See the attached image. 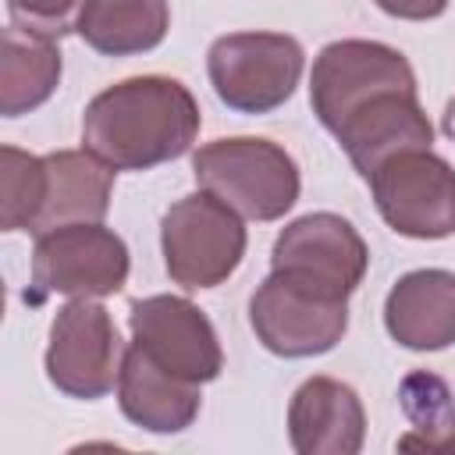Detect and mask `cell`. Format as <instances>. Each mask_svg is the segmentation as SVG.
Masks as SVG:
<instances>
[{
    "label": "cell",
    "instance_id": "23",
    "mask_svg": "<svg viewBox=\"0 0 455 455\" xmlns=\"http://www.w3.org/2000/svg\"><path fill=\"white\" fill-rule=\"evenodd\" d=\"M444 135H448V139H455V100L444 107Z\"/></svg>",
    "mask_w": 455,
    "mask_h": 455
},
{
    "label": "cell",
    "instance_id": "10",
    "mask_svg": "<svg viewBox=\"0 0 455 455\" xmlns=\"http://www.w3.org/2000/svg\"><path fill=\"white\" fill-rule=\"evenodd\" d=\"M128 331L132 345H139L153 363L192 384L213 380L224 366V352L210 316L181 295L135 299L128 309Z\"/></svg>",
    "mask_w": 455,
    "mask_h": 455
},
{
    "label": "cell",
    "instance_id": "9",
    "mask_svg": "<svg viewBox=\"0 0 455 455\" xmlns=\"http://www.w3.org/2000/svg\"><path fill=\"white\" fill-rule=\"evenodd\" d=\"M43 363L50 384L60 395L82 402L103 398L107 391H114L124 363V345L114 316L92 299H75L60 306L50 323V345Z\"/></svg>",
    "mask_w": 455,
    "mask_h": 455
},
{
    "label": "cell",
    "instance_id": "19",
    "mask_svg": "<svg viewBox=\"0 0 455 455\" xmlns=\"http://www.w3.org/2000/svg\"><path fill=\"white\" fill-rule=\"evenodd\" d=\"M46 199V160L18 146H0V228L32 231Z\"/></svg>",
    "mask_w": 455,
    "mask_h": 455
},
{
    "label": "cell",
    "instance_id": "24",
    "mask_svg": "<svg viewBox=\"0 0 455 455\" xmlns=\"http://www.w3.org/2000/svg\"><path fill=\"white\" fill-rule=\"evenodd\" d=\"M437 451H444V455H455V430H451V434H448V437L437 444Z\"/></svg>",
    "mask_w": 455,
    "mask_h": 455
},
{
    "label": "cell",
    "instance_id": "12",
    "mask_svg": "<svg viewBox=\"0 0 455 455\" xmlns=\"http://www.w3.org/2000/svg\"><path fill=\"white\" fill-rule=\"evenodd\" d=\"M288 437L299 455H355L366 441V409L348 384L309 377L291 395Z\"/></svg>",
    "mask_w": 455,
    "mask_h": 455
},
{
    "label": "cell",
    "instance_id": "15",
    "mask_svg": "<svg viewBox=\"0 0 455 455\" xmlns=\"http://www.w3.org/2000/svg\"><path fill=\"white\" fill-rule=\"evenodd\" d=\"M334 139L345 146L352 167L363 178H370L377 164L402 149H430L434 128L416 92H391L363 107L355 117H348Z\"/></svg>",
    "mask_w": 455,
    "mask_h": 455
},
{
    "label": "cell",
    "instance_id": "22",
    "mask_svg": "<svg viewBox=\"0 0 455 455\" xmlns=\"http://www.w3.org/2000/svg\"><path fill=\"white\" fill-rule=\"evenodd\" d=\"M384 14L402 21H430L448 11V0H373Z\"/></svg>",
    "mask_w": 455,
    "mask_h": 455
},
{
    "label": "cell",
    "instance_id": "21",
    "mask_svg": "<svg viewBox=\"0 0 455 455\" xmlns=\"http://www.w3.org/2000/svg\"><path fill=\"white\" fill-rule=\"evenodd\" d=\"M85 0H7L11 25L43 36V39H60L68 32H78Z\"/></svg>",
    "mask_w": 455,
    "mask_h": 455
},
{
    "label": "cell",
    "instance_id": "8",
    "mask_svg": "<svg viewBox=\"0 0 455 455\" xmlns=\"http://www.w3.org/2000/svg\"><path fill=\"white\" fill-rule=\"evenodd\" d=\"M384 224L405 238L455 235V167L430 149H402L366 178Z\"/></svg>",
    "mask_w": 455,
    "mask_h": 455
},
{
    "label": "cell",
    "instance_id": "6",
    "mask_svg": "<svg viewBox=\"0 0 455 455\" xmlns=\"http://www.w3.org/2000/svg\"><path fill=\"white\" fill-rule=\"evenodd\" d=\"M306 68L295 36L228 32L206 53V75L220 103L238 114H270L291 100Z\"/></svg>",
    "mask_w": 455,
    "mask_h": 455
},
{
    "label": "cell",
    "instance_id": "7",
    "mask_svg": "<svg viewBox=\"0 0 455 455\" xmlns=\"http://www.w3.org/2000/svg\"><path fill=\"white\" fill-rule=\"evenodd\" d=\"M128 245L103 224H64L36 235L32 302L50 295L103 299L128 281Z\"/></svg>",
    "mask_w": 455,
    "mask_h": 455
},
{
    "label": "cell",
    "instance_id": "20",
    "mask_svg": "<svg viewBox=\"0 0 455 455\" xmlns=\"http://www.w3.org/2000/svg\"><path fill=\"white\" fill-rule=\"evenodd\" d=\"M402 409L412 423V430L398 437L402 451H437V444L455 430L451 391L434 373H412L402 380Z\"/></svg>",
    "mask_w": 455,
    "mask_h": 455
},
{
    "label": "cell",
    "instance_id": "18",
    "mask_svg": "<svg viewBox=\"0 0 455 455\" xmlns=\"http://www.w3.org/2000/svg\"><path fill=\"white\" fill-rule=\"evenodd\" d=\"M171 28L167 0H85L78 36L107 57L156 50Z\"/></svg>",
    "mask_w": 455,
    "mask_h": 455
},
{
    "label": "cell",
    "instance_id": "13",
    "mask_svg": "<svg viewBox=\"0 0 455 455\" xmlns=\"http://www.w3.org/2000/svg\"><path fill=\"white\" fill-rule=\"evenodd\" d=\"M384 327L412 352L455 345V274L441 267L402 274L384 299Z\"/></svg>",
    "mask_w": 455,
    "mask_h": 455
},
{
    "label": "cell",
    "instance_id": "17",
    "mask_svg": "<svg viewBox=\"0 0 455 455\" xmlns=\"http://www.w3.org/2000/svg\"><path fill=\"white\" fill-rule=\"evenodd\" d=\"M60 68L53 39L7 25L0 32V114L18 117L43 107L60 82Z\"/></svg>",
    "mask_w": 455,
    "mask_h": 455
},
{
    "label": "cell",
    "instance_id": "4",
    "mask_svg": "<svg viewBox=\"0 0 455 455\" xmlns=\"http://www.w3.org/2000/svg\"><path fill=\"white\" fill-rule=\"evenodd\" d=\"M391 92H416V71L387 43L373 39H338L327 43L309 75V107L316 121L338 135L348 117Z\"/></svg>",
    "mask_w": 455,
    "mask_h": 455
},
{
    "label": "cell",
    "instance_id": "5",
    "mask_svg": "<svg viewBox=\"0 0 455 455\" xmlns=\"http://www.w3.org/2000/svg\"><path fill=\"white\" fill-rule=\"evenodd\" d=\"M249 323L256 341L284 359H309L331 352L348 331V299L313 281L270 270L249 299Z\"/></svg>",
    "mask_w": 455,
    "mask_h": 455
},
{
    "label": "cell",
    "instance_id": "14",
    "mask_svg": "<svg viewBox=\"0 0 455 455\" xmlns=\"http://www.w3.org/2000/svg\"><path fill=\"white\" fill-rule=\"evenodd\" d=\"M121 412L149 434H181L199 416V384L164 370L139 345L124 348L117 377Z\"/></svg>",
    "mask_w": 455,
    "mask_h": 455
},
{
    "label": "cell",
    "instance_id": "11",
    "mask_svg": "<svg viewBox=\"0 0 455 455\" xmlns=\"http://www.w3.org/2000/svg\"><path fill=\"white\" fill-rule=\"evenodd\" d=\"M370 267L363 235L338 213H306L291 220L270 249V270L313 281L334 295H352Z\"/></svg>",
    "mask_w": 455,
    "mask_h": 455
},
{
    "label": "cell",
    "instance_id": "2",
    "mask_svg": "<svg viewBox=\"0 0 455 455\" xmlns=\"http://www.w3.org/2000/svg\"><path fill=\"white\" fill-rule=\"evenodd\" d=\"M192 174L199 188L213 192L249 220H281L302 188L291 153L256 135L213 139L199 146L192 153Z\"/></svg>",
    "mask_w": 455,
    "mask_h": 455
},
{
    "label": "cell",
    "instance_id": "3",
    "mask_svg": "<svg viewBox=\"0 0 455 455\" xmlns=\"http://www.w3.org/2000/svg\"><path fill=\"white\" fill-rule=\"evenodd\" d=\"M164 267L185 291L224 284L245 256L242 213L199 188L178 199L160 220Z\"/></svg>",
    "mask_w": 455,
    "mask_h": 455
},
{
    "label": "cell",
    "instance_id": "1",
    "mask_svg": "<svg viewBox=\"0 0 455 455\" xmlns=\"http://www.w3.org/2000/svg\"><path fill=\"white\" fill-rule=\"evenodd\" d=\"M199 124V103L188 85L164 75H135L89 100L82 149L114 171H149L188 153Z\"/></svg>",
    "mask_w": 455,
    "mask_h": 455
},
{
    "label": "cell",
    "instance_id": "16",
    "mask_svg": "<svg viewBox=\"0 0 455 455\" xmlns=\"http://www.w3.org/2000/svg\"><path fill=\"white\" fill-rule=\"evenodd\" d=\"M46 199L32 235L64 228V224H100L110 210L114 167L96 160L89 149H57L46 153Z\"/></svg>",
    "mask_w": 455,
    "mask_h": 455
}]
</instances>
